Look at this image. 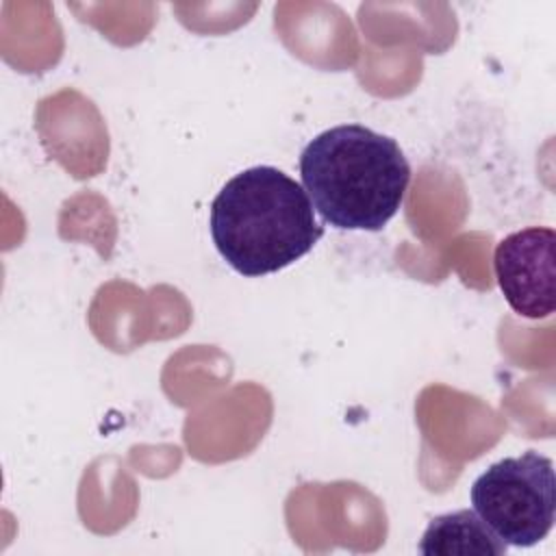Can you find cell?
Wrapping results in <instances>:
<instances>
[{"instance_id": "1", "label": "cell", "mask_w": 556, "mask_h": 556, "mask_svg": "<svg viewBox=\"0 0 556 556\" xmlns=\"http://www.w3.org/2000/svg\"><path fill=\"white\" fill-rule=\"evenodd\" d=\"M300 176L326 224L376 232L400 211L410 165L395 139L361 124H341L306 143Z\"/></svg>"}, {"instance_id": "2", "label": "cell", "mask_w": 556, "mask_h": 556, "mask_svg": "<svg viewBox=\"0 0 556 556\" xmlns=\"http://www.w3.org/2000/svg\"><path fill=\"white\" fill-rule=\"evenodd\" d=\"M324 226L304 187L271 165L232 176L211 204V237L241 276L280 271L308 254Z\"/></svg>"}, {"instance_id": "3", "label": "cell", "mask_w": 556, "mask_h": 556, "mask_svg": "<svg viewBox=\"0 0 556 556\" xmlns=\"http://www.w3.org/2000/svg\"><path fill=\"white\" fill-rule=\"evenodd\" d=\"M473 513L513 547H532L554 526V463L534 450L493 463L471 484Z\"/></svg>"}, {"instance_id": "4", "label": "cell", "mask_w": 556, "mask_h": 556, "mask_svg": "<svg viewBox=\"0 0 556 556\" xmlns=\"http://www.w3.org/2000/svg\"><path fill=\"white\" fill-rule=\"evenodd\" d=\"M554 243L552 228L530 226L510 232L495 248L497 285L521 317L541 319L554 313Z\"/></svg>"}, {"instance_id": "5", "label": "cell", "mask_w": 556, "mask_h": 556, "mask_svg": "<svg viewBox=\"0 0 556 556\" xmlns=\"http://www.w3.org/2000/svg\"><path fill=\"white\" fill-rule=\"evenodd\" d=\"M417 549L428 556H502L508 545L473 508H463L430 519Z\"/></svg>"}]
</instances>
